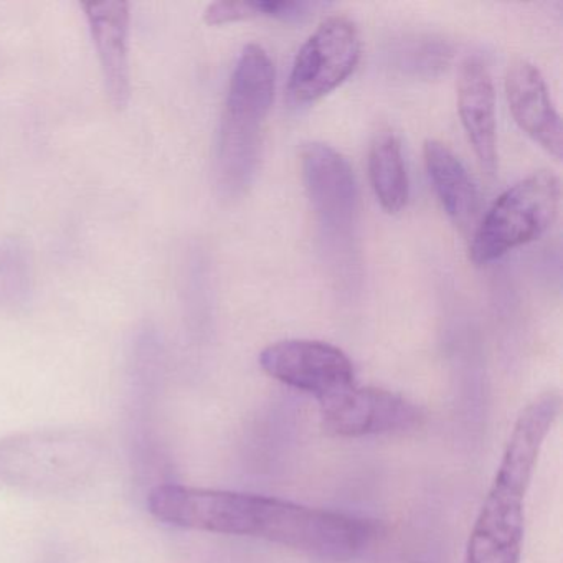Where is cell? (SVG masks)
Masks as SVG:
<instances>
[{"label": "cell", "instance_id": "1", "mask_svg": "<svg viewBox=\"0 0 563 563\" xmlns=\"http://www.w3.org/2000/svg\"><path fill=\"white\" fill-rule=\"evenodd\" d=\"M147 509L169 526L269 540L325 562L354 560L375 533L371 523L347 514L258 494L180 484L154 487Z\"/></svg>", "mask_w": 563, "mask_h": 563}, {"label": "cell", "instance_id": "2", "mask_svg": "<svg viewBox=\"0 0 563 563\" xmlns=\"http://www.w3.org/2000/svg\"><path fill=\"white\" fill-rule=\"evenodd\" d=\"M560 410V395L545 391L520 411L496 477L471 530L464 563H520L526 526L523 503L543 441Z\"/></svg>", "mask_w": 563, "mask_h": 563}, {"label": "cell", "instance_id": "3", "mask_svg": "<svg viewBox=\"0 0 563 563\" xmlns=\"http://www.w3.org/2000/svg\"><path fill=\"white\" fill-rule=\"evenodd\" d=\"M275 95V68L258 45L240 55L220 124L217 179L225 196L245 192L255 176L263 124Z\"/></svg>", "mask_w": 563, "mask_h": 563}, {"label": "cell", "instance_id": "4", "mask_svg": "<svg viewBox=\"0 0 563 563\" xmlns=\"http://www.w3.org/2000/svg\"><path fill=\"white\" fill-rule=\"evenodd\" d=\"M103 443L84 430L52 428L0 438V484L27 493H67L93 479Z\"/></svg>", "mask_w": 563, "mask_h": 563}, {"label": "cell", "instance_id": "5", "mask_svg": "<svg viewBox=\"0 0 563 563\" xmlns=\"http://www.w3.org/2000/svg\"><path fill=\"white\" fill-rule=\"evenodd\" d=\"M560 206V180L539 170L503 194L477 227L471 260L489 265L517 246L540 239L555 222Z\"/></svg>", "mask_w": 563, "mask_h": 563}, {"label": "cell", "instance_id": "6", "mask_svg": "<svg viewBox=\"0 0 563 563\" xmlns=\"http://www.w3.org/2000/svg\"><path fill=\"white\" fill-rule=\"evenodd\" d=\"M361 58V37L347 18L328 19L308 38L289 77V100L309 104L321 100L344 84Z\"/></svg>", "mask_w": 563, "mask_h": 563}, {"label": "cell", "instance_id": "7", "mask_svg": "<svg viewBox=\"0 0 563 563\" xmlns=\"http://www.w3.org/2000/svg\"><path fill=\"white\" fill-rule=\"evenodd\" d=\"M260 365L269 377L314 395L319 401L355 385L351 358L328 342L308 339L276 342L262 352Z\"/></svg>", "mask_w": 563, "mask_h": 563}, {"label": "cell", "instance_id": "8", "mask_svg": "<svg viewBox=\"0 0 563 563\" xmlns=\"http://www.w3.org/2000/svg\"><path fill=\"white\" fill-rule=\"evenodd\" d=\"M322 427L338 437L401 433L420 427L423 415L400 395L374 387H352L319 401Z\"/></svg>", "mask_w": 563, "mask_h": 563}, {"label": "cell", "instance_id": "9", "mask_svg": "<svg viewBox=\"0 0 563 563\" xmlns=\"http://www.w3.org/2000/svg\"><path fill=\"white\" fill-rule=\"evenodd\" d=\"M302 179L319 225L334 239H351L357 223L358 189L347 161L325 144L302 150Z\"/></svg>", "mask_w": 563, "mask_h": 563}, {"label": "cell", "instance_id": "10", "mask_svg": "<svg viewBox=\"0 0 563 563\" xmlns=\"http://www.w3.org/2000/svg\"><path fill=\"white\" fill-rule=\"evenodd\" d=\"M85 11L108 97L117 110H123L131 98L130 5L123 0H104L85 4Z\"/></svg>", "mask_w": 563, "mask_h": 563}, {"label": "cell", "instance_id": "11", "mask_svg": "<svg viewBox=\"0 0 563 563\" xmlns=\"http://www.w3.org/2000/svg\"><path fill=\"white\" fill-rule=\"evenodd\" d=\"M510 113L520 130L555 159L562 157V123L542 75L526 60L510 65L506 77Z\"/></svg>", "mask_w": 563, "mask_h": 563}, {"label": "cell", "instance_id": "12", "mask_svg": "<svg viewBox=\"0 0 563 563\" xmlns=\"http://www.w3.org/2000/svg\"><path fill=\"white\" fill-rule=\"evenodd\" d=\"M457 110L481 167L493 176L497 166L496 95L493 78L481 58L470 57L461 65Z\"/></svg>", "mask_w": 563, "mask_h": 563}, {"label": "cell", "instance_id": "13", "mask_svg": "<svg viewBox=\"0 0 563 563\" xmlns=\"http://www.w3.org/2000/svg\"><path fill=\"white\" fill-rule=\"evenodd\" d=\"M424 164L441 206L460 229L470 230L481 210V197L460 157L441 141L424 143Z\"/></svg>", "mask_w": 563, "mask_h": 563}, {"label": "cell", "instance_id": "14", "mask_svg": "<svg viewBox=\"0 0 563 563\" xmlns=\"http://www.w3.org/2000/svg\"><path fill=\"white\" fill-rule=\"evenodd\" d=\"M368 174L380 206L387 212H400L407 206L408 177L400 143L391 131H380L372 141Z\"/></svg>", "mask_w": 563, "mask_h": 563}, {"label": "cell", "instance_id": "15", "mask_svg": "<svg viewBox=\"0 0 563 563\" xmlns=\"http://www.w3.org/2000/svg\"><path fill=\"white\" fill-rule=\"evenodd\" d=\"M314 9L309 2H262V0H223L207 8L203 19L207 24L222 25L229 22L249 21V19L268 18L282 21H296L305 18Z\"/></svg>", "mask_w": 563, "mask_h": 563}, {"label": "cell", "instance_id": "16", "mask_svg": "<svg viewBox=\"0 0 563 563\" xmlns=\"http://www.w3.org/2000/svg\"><path fill=\"white\" fill-rule=\"evenodd\" d=\"M27 258L18 243L0 245V289L18 296L25 291L27 285Z\"/></svg>", "mask_w": 563, "mask_h": 563}]
</instances>
